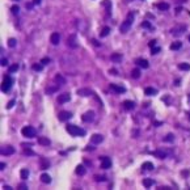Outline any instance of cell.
Segmentation results:
<instances>
[{"label":"cell","instance_id":"cell-18","mask_svg":"<svg viewBox=\"0 0 190 190\" xmlns=\"http://www.w3.org/2000/svg\"><path fill=\"white\" fill-rule=\"evenodd\" d=\"M75 171H76V174H79V176H84V174H85V172H87V169L84 168L83 164H79V165L76 166Z\"/></svg>","mask_w":190,"mask_h":190},{"label":"cell","instance_id":"cell-33","mask_svg":"<svg viewBox=\"0 0 190 190\" xmlns=\"http://www.w3.org/2000/svg\"><path fill=\"white\" fill-rule=\"evenodd\" d=\"M20 174H21V178H23V180H26L29 177V171L28 169H23L20 172Z\"/></svg>","mask_w":190,"mask_h":190},{"label":"cell","instance_id":"cell-4","mask_svg":"<svg viewBox=\"0 0 190 190\" xmlns=\"http://www.w3.org/2000/svg\"><path fill=\"white\" fill-rule=\"evenodd\" d=\"M12 84H13V79L11 76H5L4 80H3V84H2V91L3 92H8L12 87Z\"/></svg>","mask_w":190,"mask_h":190},{"label":"cell","instance_id":"cell-48","mask_svg":"<svg viewBox=\"0 0 190 190\" xmlns=\"http://www.w3.org/2000/svg\"><path fill=\"white\" fill-rule=\"evenodd\" d=\"M155 45H156V41H155V39H154V41H151V42H150V47H154V46H155Z\"/></svg>","mask_w":190,"mask_h":190},{"label":"cell","instance_id":"cell-27","mask_svg":"<svg viewBox=\"0 0 190 190\" xmlns=\"http://www.w3.org/2000/svg\"><path fill=\"white\" fill-rule=\"evenodd\" d=\"M157 8H159L160 11H168V9L171 8V5L168 4V3H159V4H157Z\"/></svg>","mask_w":190,"mask_h":190},{"label":"cell","instance_id":"cell-17","mask_svg":"<svg viewBox=\"0 0 190 190\" xmlns=\"http://www.w3.org/2000/svg\"><path fill=\"white\" fill-rule=\"evenodd\" d=\"M135 63H136L139 67H142V68H148V67H150V63L147 62L145 59H136Z\"/></svg>","mask_w":190,"mask_h":190},{"label":"cell","instance_id":"cell-34","mask_svg":"<svg viewBox=\"0 0 190 190\" xmlns=\"http://www.w3.org/2000/svg\"><path fill=\"white\" fill-rule=\"evenodd\" d=\"M58 91V85H54V87H51V88H47L46 89V93L47 94H51V93H54V92H56Z\"/></svg>","mask_w":190,"mask_h":190},{"label":"cell","instance_id":"cell-8","mask_svg":"<svg viewBox=\"0 0 190 190\" xmlns=\"http://www.w3.org/2000/svg\"><path fill=\"white\" fill-rule=\"evenodd\" d=\"M14 152H16V150L12 145H4V147H2V151H0V154L3 156H9V155H13Z\"/></svg>","mask_w":190,"mask_h":190},{"label":"cell","instance_id":"cell-2","mask_svg":"<svg viewBox=\"0 0 190 190\" xmlns=\"http://www.w3.org/2000/svg\"><path fill=\"white\" fill-rule=\"evenodd\" d=\"M133 23H134V13H129L127 17H126V20L123 21L122 25H121V33H127L129 29L131 28Z\"/></svg>","mask_w":190,"mask_h":190},{"label":"cell","instance_id":"cell-3","mask_svg":"<svg viewBox=\"0 0 190 190\" xmlns=\"http://www.w3.org/2000/svg\"><path fill=\"white\" fill-rule=\"evenodd\" d=\"M21 134L26 138H34L37 135V131H35L34 127H32V126H25V127L21 130Z\"/></svg>","mask_w":190,"mask_h":190},{"label":"cell","instance_id":"cell-50","mask_svg":"<svg viewBox=\"0 0 190 190\" xmlns=\"http://www.w3.org/2000/svg\"><path fill=\"white\" fill-rule=\"evenodd\" d=\"M154 125L156 126V127H159V126H161L163 123H161V122H157V121H155V122H154Z\"/></svg>","mask_w":190,"mask_h":190},{"label":"cell","instance_id":"cell-42","mask_svg":"<svg viewBox=\"0 0 190 190\" xmlns=\"http://www.w3.org/2000/svg\"><path fill=\"white\" fill-rule=\"evenodd\" d=\"M11 11H12V13H13V14H17V13H18V11H20V8H18V5H13Z\"/></svg>","mask_w":190,"mask_h":190},{"label":"cell","instance_id":"cell-10","mask_svg":"<svg viewBox=\"0 0 190 190\" xmlns=\"http://www.w3.org/2000/svg\"><path fill=\"white\" fill-rule=\"evenodd\" d=\"M77 94L81 96V97H89V96L93 94V91L89 89V88H81V89L77 91Z\"/></svg>","mask_w":190,"mask_h":190},{"label":"cell","instance_id":"cell-5","mask_svg":"<svg viewBox=\"0 0 190 190\" xmlns=\"http://www.w3.org/2000/svg\"><path fill=\"white\" fill-rule=\"evenodd\" d=\"M93 119H94V112L93 110H88L81 115V121L85 122V123H91Z\"/></svg>","mask_w":190,"mask_h":190},{"label":"cell","instance_id":"cell-28","mask_svg":"<svg viewBox=\"0 0 190 190\" xmlns=\"http://www.w3.org/2000/svg\"><path fill=\"white\" fill-rule=\"evenodd\" d=\"M131 77L133 79H139L140 77V70L139 68H134L131 71Z\"/></svg>","mask_w":190,"mask_h":190},{"label":"cell","instance_id":"cell-26","mask_svg":"<svg viewBox=\"0 0 190 190\" xmlns=\"http://www.w3.org/2000/svg\"><path fill=\"white\" fill-rule=\"evenodd\" d=\"M41 181L43 182V184H50V182H51V177H50L49 174L43 173V174L41 176Z\"/></svg>","mask_w":190,"mask_h":190},{"label":"cell","instance_id":"cell-45","mask_svg":"<svg viewBox=\"0 0 190 190\" xmlns=\"http://www.w3.org/2000/svg\"><path fill=\"white\" fill-rule=\"evenodd\" d=\"M0 64H2V66H7L8 64V60L7 59H2V60H0Z\"/></svg>","mask_w":190,"mask_h":190},{"label":"cell","instance_id":"cell-7","mask_svg":"<svg viewBox=\"0 0 190 190\" xmlns=\"http://www.w3.org/2000/svg\"><path fill=\"white\" fill-rule=\"evenodd\" d=\"M100 160H101V168H102V169H109V168L112 166V160H110V157H108V156H101Z\"/></svg>","mask_w":190,"mask_h":190},{"label":"cell","instance_id":"cell-29","mask_svg":"<svg viewBox=\"0 0 190 190\" xmlns=\"http://www.w3.org/2000/svg\"><path fill=\"white\" fill-rule=\"evenodd\" d=\"M178 68L182 70V71H189L190 70V64H189V63H180Z\"/></svg>","mask_w":190,"mask_h":190},{"label":"cell","instance_id":"cell-41","mask_svg":"<svg viewBox=\"0 0 190 190\" xmlns=\"http://www.w3.org/2000/svg\"><path fill=\"white\" fill-rule=\"evenodd\" d=\"M142 26H143V28H148V29H152V25H151V23H148V21H144V23L142 24Z\"/></svg>","mask_w":190,"mask_h":190},{"label":"cell","instance_id":"cell-37","mask_svg":"<svg viewBox=\"0 0 190 190\" xmlns=\"http://www.w3.org/2000/svg\"><path fill=\"white\" fill-rule=\"evenodd\" d=\"M42 66H43L42 63H41V64H38V63H34V64L32 66V68H33L34 71H41V70H42Z\"/></svg>","mask_w":190,"mask_h":190},{"label":"cell","instance_id":"cell-39","mask_svg":"<svg viewBox=\"0 0 190 190\" xmlns=\"http://www.w3.org/2000/svg\"><path fill=\"white\" fill-rule=\"evenodd\" d=\"M17 70H18V64H13V66H11V67H9V70H8V71H9V74H11V72H16Z\"/></svg>","mask_w":190,"mask_h":190},{"label":"cell","instance_id":"cell-30","mask_svg":"<svg viewBox=\"0 0 190 190\" xmlns=\"http://www.w3.org/2000/svg\"><path fill=\"white\" fill-rule=\"evenodd\" d=\"M109 33H110V28L105 26V28H102V30H101L100 35H101V37H106V35H109Z\"/></svg>","mask_w":190,"mask_h":190},{"label":"cell","instance_id":"cell-46","mask_svg":"<svg viewBox=\"0 0 190 190\" xmlns=\"http://www.w3.org/2000/svg\"><path fill=\"white\" fill-rule=\"evenodd\" d=\"M13 105H14V101H9V102H8V105H7V109H11V108L13 106Z\"/></svg>","mask_w":190,"mask_h":190},{"label":"cell","instance_id":"cell-20","mask_svg":"<svg viewBox=\"0 0 190 190\" xmlns=\"http://www.w3.org/2000/svg\"><path fill=\"white\" fill-rule=\"evenodd\" d=\"M55 83L58 85H63V84H66V77H63L60 74L55 75Z\"/></svg>","mask_w":190,"mask_h":190},{"label":"cell","instance_id":"cell-24","mask_svg":"<svg viewBox=\"0 0 190 190\" xmlns=\"http://www.w3.org/2000/svg\"><path fill=\"white\" fill-rule=\"evenodd\" d=\"M154 184H155V182H154V180H151V178H144V180H143V186L147 187V189H150Z\"/></svg>","mask_w":190,"mask_h":190},{"label":"cell","instance_id":"cell-38","mask_svg":"<svg viewBox=\"0 0 190 190\" xmlns=\"http://www.w3.org/2000/svg\"><path fill=\"white\" fill-rule=\"evenodd\" d=\"M8 46H9V47H14V46H16V39H14V38H11V39L8 41Z\"/></svg>","mask_w":190,"mask_h":190},{"label":"cell","instance_id":"cell-25","mask_svg":"<svg viewBox=\"0 0 190 190\" xmlns=\"http://www.w3.org/2000/svg\"><path fill=\"white\" fill-rule=\"evenodd\" d=\"M38 143L39 144H42V145H50V139H47V138H43V136H41V138H38Z\"/></svg>","mask_w":190,"mask_h":190},{"label":"cell","instance_id":"cell-1","mask_svg":"<svg viewBox=\"0 0 190 190\" xmlns=\"http://www.w3.org/2000/svg\"><path fill=\"white\" fill-rule=\"evenodd\" d=\"M66 129H67L68 134L72 136H84L85 135V130H83L81 127H79L76 125H67Z\"/></svg>","mask_w":190,"mask_h":190},{"label":"cell","instance_id":"cell-12","mask_svg":"<svg viewBox=\"0 0 190 190\" xmlns=\"http://www.w3.org/2000/svg\"><path fill=\"white\" fill-rule=\"evenodd\" d=\"M110 89L114 91L115 93H125L126 92V88L122 85H118V84H110Z\"/></svg>","mask_w":190,"mask_h":190},{"label":"cell","instance_id":"cell-54","mask_svg":"<svg viewBox=\"0 0 190 190\" xmlns=\"http://www.w3.org/2000/svg\"><path fill=\"white\" fill-rule=\"evenodd\" d=\"M189 101H190V94H189Z\"/></svg>","mask_w":190,"mask_h":190},{"label":"cell","instance_id":"cell-32","mask_svg":"<svg viewBox=\"0 0 190 190\" xmlns=\"http://www.w3.org/2000/svg\"><path fill=\"white\" fill-rule=\"evenodd\" d=\"M174 140V135L173 134H168V135H165V138H164V142H166V143H172Z\"/></svg>","mask_w":190,"mask_h":190},{"label":"cell","instance_id":"cell-35","mask_svg":"<svg viewBox=\"0 0 190 190\" xmlns=\"http://www.w3.org/2000/svg\"><path fill=\"white\" fill-rule=\"evenodd\" d=\"M23 152H24L25 155H28V156H34V152L29 150V147H24V151H23Z\"/></svg>","mask_w":190,"mask_h":190},{"label":"cell","instance_id":"cell-14","mask_svg":"<svg viewBox=\"0 0 190 190\" xmlns=\"http://www.w3.org/2000/svg\"><path fill=\"white\" fill-rule=\"evenodd\" d=\"M185 30H186V26H185V25H182V26H177V28L172 29L171 32H172V34H173V35H180V34H182Z\"/></svg>","mask_w":190,"mask_h":190},{"label":"cell","instance_id":"cell-16","mask_svg":"<svg viewBox=\"0 0 190 190\" xmlns=\"http://www.w3.org/2000/svg\"><path fill=\"white\" fill-rule=\"evenodd\" d=\"M50 41H51L53 45H58L59 41H60V34L59 33H53L51 37H50Z\"/></svg>","mask_w":190,"mask_h":190},{"label":"cell","instance_id":"cell-21","mask_svg":"<svg viewBox=\"0 0 190 190\" xmlns=\"http://www.w3.org/2000/svg\"><path fill=\"white\" fill-rule=\"evenodd\" d=\"M157 93V91L155 89V88H152V87H147L145 89H144V94H147V96H154V94H156Z\"/></svg>","mask_w":190,"mask_h":190},{"label":"cell","instance_id":"cell-22","mask_svg":"<svg viewBox=\"0 0 190 190\" xmlns=\"http://www.w3.org/2000/svg\"><path fill=\"white\" fill-rule=\"evenodd\" d=\"M142 168H143L144 171H152L154 169V164L150 163V161H145V163L142 164Z\"/></svg>","mask_w":190,"mask_h":190},{"label":"cell","instance_id":"cell-40","mask_svg":"<svg viewBox=\"0 0 190 190\" xmlns=\"http://www.w3.org/2000/svg\"><path fill=\"white\" fill-rule=\"evenodd\" d=\"M160 47H156V46H154V47H151V53L155 55V54H157V53H160Z\"/></svg>","mask_w":190,"mask_h":190},{"label":"cell","instance_id":"cell-9","mask_svg":"<svg viewBox=\"0 0 190 190\" xmlns=\"http://www.w3.org/2000/svg\"><path fill=\"white\" fill-rule=\"evenodd\" d=\"M71 100V94L70 93H62V94H59L58 97H56V101L59 102V104H66V102H68Z\"/></svg>","mask_w":190,"mask_h":190},{"label":"cell","instance_id":"cell-44","mask_svg":"<svg viewBox=\"0 0 190 190\" xmlns=\"http://www.w3.org/2000/svg\"><path fill=\"white\" fill-rule=\"evenodd\" d=\"M49 62H50V59H49V58H43V59L41 60V63H42V64H47Z\"/></svg>","mask_w":190,"mask_h":190},{"label":"cell","instance_id":"cell-19","mask_svg":"<svg viewBox=\"0 0 190 190\" xmlns=\"http://www.w3.org/2000/svg\"><path fill=\"white\" fill-rule=\"evenodd\" d=\"M122 54H119V53H114V54H112L110 55V59H112V62H114V63H118V62H121L122 60Z\"/></svg>","mask_w":190,"mask_h":190},{"label":"cell","instance_id":"cell-31","mask_svg":"<svg viewBox=\"0 0 190 190\" xmlns=\"http://www.w3.org/2000/svg\"><path fill=\"white\" fill-rule=\"evenodd\" d=\"M182 47V43L181 42H173V43L171 45V50H178Z\"/></svg>","mask_w":190,"mask_h":190},{"label":"cell","instance_id":"cell-52","mask_svg":"<svg viewBox=\"0 0 190 190\" xmlns=\"http://www.w3.org/2000/svg\"><path fill=\"white\" fill-rule=\"evenodd\" d=\"M33 4H41V0H33Z\"/></svg>","mask_w":190,"mask_h":190},{"label":"cell","instance_id":"cell-47","mask_svg":"<svg viewBox=\"0 0 190 190\" xmlns=\"http://www.w3.org/2000/svg\"><path fill=\"white\" fill-rule=\"evenodd\" d=\"M17 187H18V189H24V190H25V189H28V187H26V185H25V184H20V185H18V186H17Z\"/></svg>","mask_w":190,"mask_h":190},{"label":"cell","instance_id":"cell-55","mask_svg":"<svg viewBox=\"0 0 190 190\" xmlns=\"http://www.w3.org/2000/svg\"><path fill=\"white\" fill-rule=\"evenodd\" d=\"M189 41H190V37H189Z\"/></svg>","mask_w":190,"mask_h":190},{"label":"cell","instance_id":"cell-23","mask_svg":"<svg viewBox=\"0 0 190 190\" xmlns=\"http://www.w3.org/2000/svg\"><path fill=\"white\" fill-rule=\"evenodd\" d=\"M152 155H155L157 159H165V157H166V152H164V151H161V150L152 152Z\"/></svg>","mask_w":190,"mask_h":190},{"label":"cell","instance_id":"cell-36","mask_svg":"<svg viewBox=\"0 0 190 190\" xmlns=\"http://www.w3.org/2000/svg\"><path fill=\"white\" fill-rule=\"evenodd\" d=\"M41 165H42V169H47L50 164H49L47 160H43V159H42V160H41Z\"/></svg>","mask_w":190,"mask_h":190},{"label":"cell","instance_id":"cell-51","mask_svg":"<svg viewBox=\"0 0 190 190\" xmlns=\"http://www.w3.org/2000/svg\"><path fill=\"white\" fill-rule=\"evenodd\" d=\"M4 168H5V164H4V163H2V164H0V169H2V171H3V169H4Z\"/></svg>","mask_w":190,"mask_h":190},{"label":"cell","instance_id":"cell-13","mask_svg":"<svg viewBox=\"0 0 190 190\" xmlns=\"http://www.w3.org/2000/svg\"><path fill=\"white\" fill-rule=\"evenodd\" d=\"M91 142L94 143V144H100V143L104 142V136L101 134H93L92 138H91Z\"/></svg>","mask_w":190,"mask_h":190},{"label":"cell","instance_id":"cell-53","mask_svg":"<svg viewBox=\"0 0 190 190\" xmlns=\"http://www.w3.org/2000/svg\"><path fill=\"white\" fill-rule=\"evenodd\" d=\"M180 11H182V8H180V7H178V8L176 9V13H180Z\"/></svg>","mask_w":190,"mask_h":190},{"label":"cell","instance_id":"cell-15","mask_svg":"<svg viewBox=\"0 0 190 190\" xmlns=\"http://www.w3.org/2000/svg\"><path fill=\"white\" fill-rule=\"evenodd\" d=\"M123 108H125L126 110H133V109L135 108V102H134V101L126 100V101H123Z\"/></svg>","mask_w":190,"mask_h":190},{"label":"cell","instance_id":"cell-11","mask_svg":"<svg viewBox=\"0 0 190 190\" xmlns=\"http://www.w3.org/2000/svg\"><path fill=\"white\" fill-rule=\"evenodd\" d=\"M58 118H59V121L64 122V121L71 119V118H72V114H71L70 112H60V113L58 114Z\"/></svg>","mask_w":190,"mask_h":190},{"label":"cell","instance_id":"cell-6","mask_svg":"<svg viewBox=\"0 0 190 190\" xmlns=\"http://www.w3.org/2000/svg\"><path fill=\"white\" fill-rule=\"evenodd\" d=\"M67 46L70 49H76L77 47V37L76 34H71L67 39Z\"/></svg>","mask_w":190,"mask_h":190},{"label":"cell","instance_id":"cell-49","mask_svg":"<svg viewBox=\"0 0 190 190\" xmlns=\"http://www.w3.org/2000/svg\"><path fill=\"white\" fill-rule=\"evenodd\" d=\"M110 74H112V75H118L117 70H114V68H112V70H110Z\"/></svg>","mask_w":190,"mask_h":190},{"label":"cell","instance_id":"cell-43","mask_svg":"<svg viewBox=\"0 0 190 190\" xmlns=\"http://www.w3.org/2000/svg\"><path fill=\"white\" fill-rule=\"evenodd\" d=\"M94 178H96V181H105V178H106V177H104V176H96Z\"/></svg>","mask_w":190,"mask_h":190}]
</instances>
